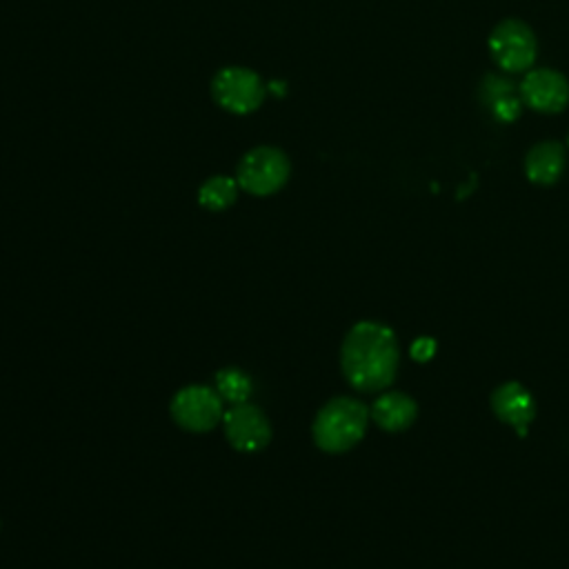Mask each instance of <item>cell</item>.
<instances>
[{"instance_id":"cell-1","label":"cell","mask_w":569,"mask_h":569,"mask_svg":"<svg viewBox=\"0 0 569 569\" xmlns=\"http://www.w3.org/2000/svg\"><path fill=\"white\" fill-rule=\"evenodd\" d=\"M400 349L396 333L376 320L356 322L340 349V367L347 382L358 391H380L396 378Z\"/></svg>"},{"instance_id":"cell-2","label":"cell","mask_w":569,"mask_h":569,"mask_svg":"<svg viewBox=\"0 0 569 569\" xmlns=\"http://www.w3.org/2000/svg\"><path fill=\"white\" fill-rule=\"evenodd\" d=\"M367 422V405L356 398L340 396L320 407L311 425V436L316 447L325 453H342L362 440Z\"/></svg>"},{"instance_id":"cell-3","label":"cell","mask_w":569,"mask_h":569,"mask_svg":"<svg viewBox=\"0 0 569 569\" xmlns=\"http://www.w3.org/2000/svg\"><path fill=\"white\" fill-rule=\"evenodd\" d=\"M289 158L276 147H253L247 151L236 169V180L242 191L251 196H271L289 180Z\"/></svg>"},{"instance_id":"cell-4","label":"cell","mask_w":569,"mask_h":569,"mask_svg":"<svg viewBox=\"0 0 569 569\" xmlns=\"http://www.w3.org/2000/svg\"><path fill=\"white\" fill-rule=\"evenodd\" d=\"M222 402L224 400L216 389L204 385H187L173 393L169 411L180 429L191 433H204L222 422Z\"/></svg>"},{"instance_id":"cell-5","label":"cell","mask_w":569,"mask_h":569,"mask_svg":"<svg viewBox=\"0 0 569 569\" xmlns=\"http://www.w3.org/2000/svg\"><path fill=\"white\" fill-rule=\"evenodd\" d=\"M211 96L224 111L244 116L262 104L267 84L253 69L224 67L211 80Z\"/></svg>"},{"instance_id":"cell-6","label":"cell","mask_w":569,"mask_h":569,"mask_svg":"<svg viewBox=\"0 0 569 569\" xmlns=\"http://www.w3.org/2000/svg\"><path fill=\"white\" fill-rule=\"evenodd\" d=\"M489 51L493 62L502 71L520 73L531 69L536 60L538 42L533 31L522 20L507 18L493 27L489 36Z\"/></svg>"},{"instance_id":"cell-7","label":"cell","mask_w":569,"mask_h":569,"mask_svg":"<svg viewBox=\"0 0 569 569\" xmlns=\"http://www.w3.org/2000/svg\"><path fill=\"white\" fill-rule=\"evenodd\" d=\"M222 429L227 442L240 453L262 451L271 440V422L267 413L251 405H231L222 416Z\"/></svg>"},{"instance_id":"cell-8","label":"cell","mask_w":569,"mask_h":569,"mask_svg":"<svg viewBox=\"0 0 569 569\" xmlns=\"http://www.w3.org/2000/svg\"><path fill=\"white\" fill-rule=\"evenodd\" d=\"M520 100L540 113H558L569 102V82L556 69H529L520 82Z\"/></svg>"},{"instance_id":"cell-9","label":"cell","mask_w":569,"mask_h":569,"mask_svg":"<svg viewBox=\"0 0 569 569\" xmlns=\"http://www.w3.org/2000/svg\"><path fill=\"white\" fill-rule=\"evenodd\" d=\"M491 409L502 422L511 425L518 431V436L527 433V425L533 420L536 413L531 393L520 382L513 380L502 382L500 387L493 389Z\"/></svg>"},{"instance_id":"cell-10","label":"cell","mask_w":569,"mask_h":569,"mask_svg":"<svg viewBox=\"0 0 569 569\" xmlns=\"http://www.w3.org/2000/svg\"><path fill=\"white\" fill-rule=\"evenodd\" d=\"M369 416L373 418V422L380 429L396 433V431H405L407 427L413 425V420L418 416V405L411 396H407L402 391H387L373 400Z\"/></svg>"},{"instance_id":"cell-11","label":"cell","mask_w":569,"mask_h":569,"mask_svg":"<svg viewBox=\"0 0 569 569\" xmlns=\"http://www.w3.org/2000/svg\"><path fill=\"white\" fill-rule=\"evenodd\" d=\"M565 171V149L553 140L538 142L527 151L525 173L536 184H553Z\"/></svg>"},{"instance_id":"cell-12","label":"cell","mask_w":569,"mask_h":569,"mask_svg":"<svg viewBox=\"0 0 569 569\" xmlns=\"http://www.w3.org/2000/svg\"><path fill=\"white\" fill-rule=\"evenodd\" d=\"M238 189H240V184L236 178L211 176L209 180H204L200 184L198 202H200V207H204L209 211H224L236 202Z\"/></svg>"},{"instance_id":"cell-13","label":"cell","mask_w":569,"mask_h":569,"mask_svg":"<svg viewBox=\"0 0 569 569\" xmlns=\"http://www.w3.org/2000/svg\"><path fill=\"white\" fill-rule=\"evenodd\" d=\"M216 391L220 393V398L229 405H240L247 402L251 391H253V382L249 378V373H244L238 367H224L220 371H216Z\"/></svg>"},{"instance_id":"cell-14","label":"cell","mask_w":569,"mask_h":569,"mask_svg":"<svg viewBox=\"0 0 569 569\" xmlns=\"http://www.w3.org/2000/svg\"><path fill=\"white\" fill-rule=\"evenodd\" d=\"M513 93V84L509 82V80H505V78H500V76H487L485 80H482V87H480V98L487 102V107H491V104H496L498 100H502V98H507V96H511Z\"/></svg>"},{"instance_id":"cell-15","label":"cell","mask_w":569,"mask_h":569,"mask_svg":"<svg viewBox=\"0 0 569 569\" xmlns=\"http://www.w3.org/2000/svg\"><path fill=\"white\" fill-rule=\"evenodd\" d=\"M433 351H436V342L425 336L413 340V345H411V358L418 362H427L433 356Z\"/></svg>"}]
</instances>
